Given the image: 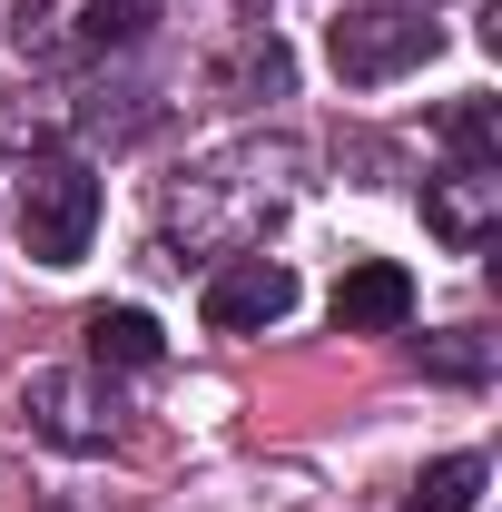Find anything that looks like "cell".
Listing matches in <instances>:
<instances>
[{
	"instance_id": "6da1fadb",
	"label": "cell",
	"mask_w": 502,
	"mask_h": 512,
	"mask_svg": "<svg viewBox=\"0 0 502 512\" xmlns=\"http://www.w3.org/2000/svg\"><path fill=\"white\" fill-rule=\"evenodd\" d=\"M296 168H306V158H296L286 138H247V148H227V158L188 168V188H168V227H178L188 247H237V256H256L266 217L296 207Z\"/></svg>"
},
{
	"instance_id": "7a4b0ae2",
	"label": "cell",
	"mask_w": 502,
	"mask_h": 512,
	"mask_svg": "<svg viewBox=\"0 0 502 512\" xmlns=\"http://www.w3.org/2000/svg\"><path fill=\"white\" fill-rule=\"evenodd\" d=\"M89 237H99V178L79 158H40L20 178V247L40 256V266H79Z\"/></svg>"
},
{
	"instance_id": "3957f363",
	"label": "cell",
	"mask_w": 502,
	"mask_h": 512,
	"mask_svg": "<svg viewBox=\"0 0 502 512\" xmlns=\"http://www.w3.org/2000/svg\"><path fill=\"white\" fill-rule=\"evenodd\" d=\"M434 20L424 10H345L335 20V69L355 79V89H375V79H394V69H414V60H434Z\"/></svg>"
},
{
	"instance_id": "277c9868",
	"label": "cell",
	"mask_w": 502,
	"mask_h": 512,
	"mask_svg": "<svg viewBox=\"0 0 502 512\" xmlns=\"http://www.w3.org/2000/svg\"><path fill=\"white\" fill-rule=\"evenodd\" d=\"M20 414H30V434H50L69 453H109V434H119V404L89 375H60V365H40V375L20 384Z\"/></svg>"
},
{
	"instance_id": "5b68a950",
	"label": "cell",
	"mask_w": 502,
	"mask_h": 512,
	"mask_svg": "<svg viewBox=\"0 0 502 512\" xmlns=\"http://www.w3.org/2000/svg\"><path fill=\"white\" fill-rule=\"evenodd\" d=\"M286 306H296V266L286 256H227L207 276V325L217 335H266V325H286Z\"/></svg>"
},
{
	"instance_id": "8992f818",
	"label": "cell",
	"mask_w": 502,
	"mask_h": 512,
	"mask_svg": "<svg viewBox=\"0 0 502 512\" xmlns=\"http://www.w3.org/2000/svg\"><path fill=\"white\" fill-rule=\"evenodd\" d=\"M424 227L443 247H483L502 227V168H443V178H424Z\"/></svg>"
},
{
	"instance_id": "52a82bcc",
	"label": "cell",
	"mask_w": 502,
	"mask_h": 512,
	"mask_svg": "<svg viewBox=\"0 0 502 512\" xmlns=\"http://www.w3.org/2000/svg\"><path fill=\"white\" fill-rule=\"evenodd\" d=\"M414 316V276L404 266H345V286H335V325L345 335H384V325H404Z\"/></svg>"
},
{
	"instance_id": "ba28073f",
	"label": "cell",
	"mask_w": 502,
	"mask_h": 512,
	"mask_svg": "<svg viewBox=\"0 0 502 512\" xmlns=\"http://www.w3.org/2000/svg\"><path fill=\"white\" fill-rule=\"evenodd\" d=\"M217 79V99H237V109H256V99H286V79H296V60H286V40L276 30H247L227 60L207 69Z\"/></svg>"
},
{
	"instance_id": "9c48e42d",
	"label": "cell",
	"mask_w": 502,
	"mask_h": 512,
	"mask_svg": "<svg viewBox=\"0 0 502 512\" xmlns=\"http://www.w3.org/2000/svg\"><path fill=\"white\" fill-rule=\"evenodd\" d=\"M158 355H168L158 316H138V306H99L89 316V365H158Z\"/></svg>"
},
{
	"instance_id": "30bf717a",
	"label": "cell",
	"mask_w": 502,
	"mask_h": 512,
	"mask_svg": "<svg viewBox=\"0 0 502 512\" xmlns=\"http://www.w3.org/2000/svg\"><path fill=\"white\" fill-rule=\"evenodd\" d=\"M148 30H158V0H89L69 40H79V50H138Z\"/></svg>"
},
{
	"instance_id": "8fae6325",
	"label": "cell",
	"mask_w": 502,
	"mask_h": 512,
	"mask_svg": "<svg viewBox=\"0 0 502 512\" xmlns=\"http://www.w3.org/2000/svg\"><path fill=\"white\" fill-rule=\"evenodd\" d=\"M443 148H453V168H502V119H493V99H453V109H443Z\"/></svg>"
},
{
	"instance_id": "7c38bea8",
	"label": "cell",
	"mask_w": 502,
	"mask_h": 512,
	"mask_svg": "<svg viewBox=\"0 0 502 512\" xmlns=\"http://www.w3.org/2000/svg\"><path fill=\"white\" fill-rule=\"evenodd\" d=\"M483 503V453H443L434 473L404 493V512H473Z\"/></svg>"
},
{
	"instance_id": "4fadbf2b",
	"label": "cell",
	"mask_w": 502,
	"mask_h": 512,
	"mask_svg": "<svg viewBox=\"0 0 502 512\" xmlns=\"http://www.w3.org/2000/svg\"><path fill=\"white\" fill-rule=\"evenodd\" d=\"M424 365H434V375H483V345H463V335H443V345H424Z\"/></svg>"
}]
</instances>
